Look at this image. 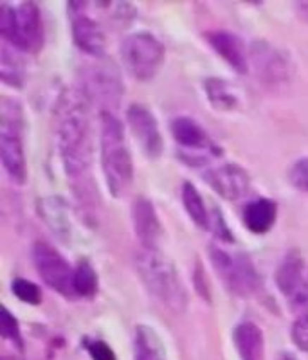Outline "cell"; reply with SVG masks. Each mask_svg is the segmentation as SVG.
I'll use <instances>...</instances> for the list:
<instances>
[{"label": "cell", "mask_w": 308, "mask_h": 360, "mask_svg": "<svg viewBox=\"0 0 308 360\" xmlns=\"http://www.w3.org/2000/svg\"><path fill=\"white\" fill-rule=\"evenodd\" d=\"M89 99L79 90L65 92L58 101V146L62 155L63 169L75 182L76 197L86 207L89 195L94 189L85 182L91 175L92 164V127L89 117Z\"/></svg>", "instance_id": "obj_1"}, {"label": "cell", "mask_w": 308, "mask_h": 360, "mask_svg": "<svg viewBox=\"0 0 308 360\" xmlns=\"http://www.w3.org/2000/svg\"><path fill=\"white\" fill-rule=\"evenodd\" d=\"M99 155L112 197H123L134 182V160L127 146L124 124L114 112L99 114Z\"/></svg>", "instance_id": "obj_2"}, {"label": "cell", "mask_w": 308, "mask_h": 360, "mask_svg": "<svg viewBox=\"0 0 308 360\" xmlns=\"http://www.w3.org/2000/svg\"><path fill=\"white\" fill-rule=\"evenodd\" d=\"M136 269L155 301L173 314H182L188 308V290L184 287L177 266L160 250H141L136 258Z\"/></svg>", "instance_id": "obj_3"}, {"label": "cell", "mask_w": 308, "mask_h": 360, "mask_svg": "<svg viewBox=\"0 0 308 360\" xmlns=\"http://www.w3.org/2000/svg\"><path fill=\"white\" fill-rule=\"evenodd\" d=\"M24 128L25 121L20 101L4 96L0 103V160L15 184H24L27 180Z\"/></svg>", "instance_id": "obj_4"}, {"label": "cell", "mask_w": 308, "mask_h": 360, "mask_svg": "<svg viewBox=\"0 0 308 360\" xmlns=\"http://www.w3.org/2000/svg\"><path fill=\"white\" fill-rule=\"evenodd\" d=\"M0 34L6 44L20 53H38L44 47L46 33L41 11L34 2L11 6L0 4Z\"/></svg>", "instance_id": "obj_5"}, {"label": "cell", "mask_w": 308, "mask_h": 360, "mask_svg": "<svg viewBox=\"0 0 308 360\" xmlns=\"http://www.w3.org/2000/svg\"><path fill=\"white\" fill-rule=\"evenodd\" d=\"M121 60L131 78L137 82H150L165 63L166 47L155 34L137 31L121 41Z\"/></svg>", "instance_id": "obj_6"}, {"label": "cell", "mask_w": 308, "mask_h": 360, "mask_svg": "<svg viewBox=\"0 0 308 360\" xmlns=\"http://www.w3.org/2000/svg\"><path fill=\"white\" fill-rule=\"evenodd\" d=\"M211 263L227 290L236 297L249 299L262 290V278L252 259L243 252H227L220 247L210 250Z\"/></svg>", "instance_id": "obj_7"}, {"label": "cell", "mask_w": 308, "mask_h": 360, "mask_svg": "<svg viewBox=\"0 0 308 360\" xmlns=\"http://www.w3.org/2000/svg\"><path fill=\"white\" fill-rule=\"evenodd\" d=\"M173 139L181 150V159L193 166L207 162L210 159L222 155V150L211 139L207 131L189 115H177L169 123Z\"/></svg>", "instance_id": "obj_8"}, {"label": "cell", "mask_w": 308, "mask_h": 360, "mask_svg": "<svg viewBox=\"0 0 308 360\" xmlns=\"http://www.w3.org/2000/svg\"><path fill=\"white\" fill-rule=\"evenodd\" d=\"M83 96L89 101L105 105V110L101 112H112L110 107H117L123 96V82L117 67L99 58L98 63L86 67L83 74Z\"/></svg>", "instance_id": "obj_9"}, {"label": "cell", "mask_w": 308, "mask_h": 360, "mask_svg": "<svg viewBox=\"0 0 308 360\" xmlns=\"http://www.w3.org/2000/svg\"><path fill=\"white\" fill-rule=\"evenodd\" d=\"M31 258H33V265L38 276L47 287L65 297L75 294L72 292L75 269L60 254V250H56L47 242H34L33 249H31Z\"/></svg>", "instance_id": "obj_10"}, {"label": "cell", "mask_w": 308, "mask_h": 360, "mask_svg": "<svg viewBox=\"0 0 308 360\" xmlns=\"http://www.w3.org/2000/svg\"><path fill=\"white\" fill-rule=\"evenodd\" d=\"M91 4L86 2H69L70 34L78 49L89 56L103 58L107 49V34L101 22L91 15Z\"/></svg>", "instance_id": "obj_11"}, {"label": "cell", "mask_w": 308, "mask_h": 360, "mask_svg": "<svg viewBox=\"0 0 308 360\" xmlns=\"http://www.w3.org/2000/svg\"><path fill=\"white\" fill-rule=\"evenodd\" d=\"M249 62L258 79L265 85L278 86L290 79V60L281 49L267 40H256L249 45Z\"/></svg>", "instance_id": "obj_12"}, {"label": "cell", "mask_w": 308, "mask_h": 360, "mask_svg": "<svg viewBox=\"0 0 308 360\" xmlns=\"http://www.w3.org/2000/svg\"><path fill=\"white\" fill-rule=\"evenodd\" d=\"M276 285L294 308L308 310V265L297 250L281 259L276 270Z\"/></svg>", "instance_id": "obj_13"}, {"label": "cell", "mask_w": 308, "mask_h": 360, "mask_svg": "<svg viewBox=\"0 0 308 360\" xmlns=\"http://www.w3.org/2000/svg\"><path fill=\"white\" fill-rule=\"evenodd\" d=\"M127 124L144 155L152 160L159 159L162 155L165 141H162V135H160L155 115L148 108L139 105V103H131L130 107L127 108Z\"/></svg>", "instance_id": "obj_14"}, {"label": "cell", "mask_w": 308, "mask_h": 360, "mask_svg": "<svg viewBox=\"0 0 308 360\" xmlns=\"http://www.w3.org/2000/svg\"><path fill=\"white\" fill-rule=\"evenodd\" d=\"M204 180L224 200H240L251 189V176L242 166L233 162L220 164L204 173Z\"/></svg>", "instance_id": "obj_15"}, {"label": "cell", "mask_w": 308, "mask_h": 360, "mask_svg": "<svg viewBox=\"0 0 308 360\" xmlns=\"http://www.w3.org/2000/svg\"><path fill=\"white\" fill-rule=\"evenodd\" d=\"M131 224L143 250H159L162 238V225L155 205L144 197H137L131 205Z\"/></svg>", "instance_id": "obj_16"}, {"label": "cell", "mask_w": 308, "mask_h": 360, "mask_svg": "<svg viewBox=\"0 0 308 360\" xmlns=\"http://www.w3.org/2000/svg\"><path fill=\"white\" fill-rule=\"evenodd\" d=\"M205 40L231 69H234L238 74H245L249 70L251 67L249 49L238 34L231 33L227 29H217V31H210L205 34Z\"/></svg>", "instance_id": "obj_17"}, {"label": "cell", "mask_w": 308, "mask_h": 360, "mask_svg": "<svg viewBox=\"0 0 308 360\" xmlns=\"http://www.w3.org/2000/svg\"><path fill=\"white\" fill-rule=\"evenodd\" d=\"M37 211L41 221L53 231L62 242H69L72 236V221H70V207L62 197H44L38 200Z\"/></svg>", "instance_id": "obj_18"}, {"label": "cell", "mask_w": 308, "mask_h": 360, "mask_svg": "<svg viewBox=\"0 0 308 360\" xmlns=\"http://www.w3.org/2000/svg\"><path fill=\"white\" fill-rule=\"evenodd\" d=\"M278 218V204L271 198H256L247 202L242 211V221L252 234H267Z\"/></svg>", "instance_id": "obj_19"}, {"label": "cell", "mask_w": 308, "mask_h": 360, "mask_svg": "<svg viewBox=\"0 0 308 360\" xmlns=\"http://www.w3.org/2000/svg\"><path fill=\"white\" fill-rule=\"evenodd\" d=\"M233 342L242 360H265V339L258 324L251 321L236 324L233 330Z\"/></svg>", "instance_id": "obj_20"}, {"label": "cell", "mask_w": 308, "mask_h": 360, "mask_svg": "<svg viewBox=\"0 0 308 360\" xmlns=\"http://www.w3.org/2000/svg\"><path fill=\"white\" fill-rule=\"evenodd\" d=\"M134 344H136V360H168L165 342L148 324H139L136 328Z\"/></svg>", "instance_id": "obj_21"}, {"label": "cell", "mask_w": 308, "mask_h": 360, "mask_svg": "<svg viewBox=\"0 0 308 360\" xmlns=\"http://www.w3.org/2000/svg\"><path fill=\"white\" fill-rule=\"evenodd\" d=\"M204 92L210 99L211 107L217 108V110L229 112L238 107V94H236L234 86L227 79L214 78V76L205 78Z\"/></svg>", "instance_id": "obj_22"}, {"label": "cell", "mask_w": 308, "mask_h": 360, "mask_svg": "<svg viewBox=\"0 0 308 360\" xmlns=\"http://www.w3.org/2000/svg\"><path fill=\"white\" fill-rule=\"evenodd\" d=\"M18 53L20 51L9 44L2 45V51H0V79L4 85L13 86V89H22L25 83L24 62Z\"/></svg>", "instance_id": "obj_23"}, {"label": "cell", "mask_w": 308, "mask_h": 360, "mask_svg": "<svg viewBox=\"0 0 308 360\" xmlns=\"http://www.w3.org/2000/svg\"><path fill=\"white\" fill-rule=\"evenodd\" d=\"M182 205H184V211L189 214L191 221H193L197 227L200 229H210V211L205 207V202L202 198V195L198 193V189L195 188V184L191 182H184L182 184L181 191Z\"/></svg>", "instance_id": "obj_24"}, {"label": "cell", "mask_w": 308, "mask_h": 360, "mask_svg": "<svg viewBox=\"0 0 308 360\" xmlns=\"http://www.w3.org/2000/svg\"><path fill=\"white\" fill-rule=\"evenodd\" d=\"M99 279L96 274L94 266L89 262L82 259L78 265L75 266V274H72V292L79 297L91 299L98 294Z\"/></svg>", "instance_id": "obj_25"}, {"label": "cell", "mask_w": 308, "mask_h": 360, "mask_svg": "<svg viewBox=\"0 0 308 360\" xmlns=\"http://www.w3.org/2000/svg\"><path fill=\"white\" fill-rule=\"evenodd\" d=\"M11 292L13 295H17L22 303L25 304H33V307H38L41 303V290L37 283L29 281V279L24 278H15L11 281Z\"/></svg>", "instance_id": "obj_26"}, {"label": "cell", "mask_w": 308, "mask_h": 360, "mask_svg": "<svg viewBox=\"0 0 308 360\" xmlns=\"http://www.w3.org/2000/svg\"><path fill=\"white\" fill-rule=\"evenodd\" d=\"M0 333L6 340H11L13 344H17L18 348H22L20 324H18L17 317L6 307L0 308Z\"/></svg>", "instance_id": "obj_27"}, {"label": "cell", "mask_w": 308, "mask_h": 360, "mask_svg": "<svg viewBox=\"0 0 308 360\" xmlns=\"http://www.w3.org/2000/svg\"><path fill=\"white\" fill-rule=\"evenodd\" d=\"M288 182L294 189L308 193V157H301L288 169Z\"/></svg>", "instance_id": "obj_28"}, {"label": "cell", "mask_w": 308, "mask_h": 360, "mask_svg": "<svg viewBox=\"0 0 308 360\" xmlns=\"http://www.w3.org/2000/svg\"><path fill=\"white\" fill-rule=\"evenodd\" d=\"M210 229L213 231L214 238H218L220 242H226V243H233L234 242V236H233V231L227 227V221L224 218L222 211L218 207H214L210 214Z\"/></svg>", "instance_id": "obj_29"}, {"label": "cell", "mask_w": 308, "mask_h": 360, "mask_svg": "<svg viewBox=\"0 0 308 360\" xmlns=\"http://www.w3.org/2000/svg\"><path fill=\"white\" fill-rule=\"evenodd\" d=\"M292 342L296 344L301 352L308 353V310H303V314L294 321L290 328Z\"/></svg>", "instance_id": "obj_30"}, {"label": "cell", "mask_w": 308, "mask_h": 360, "mask_svg": "<svg viewBox=\"0 0 308 360\" xmlns=\"http://www.w3.org/2000/svg\"><path fill=\"white\" fill-rule=\"evenodd\" d=\"M86 352L91 353L92 360H117L114 349L105 340H89Z\"/></svg>", "instance_id": "obj_31"}, {"label": "cell", "mask_w": 308, "mask_h": 360, "mask_svg": "<svg viewBox=\"0 0 308 360\" xmlns=\"http://www.w3.org/2000/svg\"><path fill=\"white\" fill-rule=\"evenodd\" d=\"M193 281H195V288H197V294L200 295L202 299H205L207 303H211L210 283H207V278H205V272H204V266H202L200 263H197V265H195Z\"/></svg>", "instance_id": "obj_32"}, {"label": "cell", "mask_w": 308, "mask_h": 360, "mask_svg": "<svg viewBox=\"0 0 308 360\" xmlns=\"http://www.w3.org/2000/svg\"><path fill=\"white\" fill-rule=\"evenodd\" d=\"M280 360H297V359L292 355V353H283V355L280 356Z\"/></svg>", "instance_id": "obj_33"}, {"label": "cell", "mask_w": 308, "mask_h": 360, "mask_svg": "<svg viewBox=\"0 0 308 360\" xmlns=\"http://www.w3.org/2000/svg\"><path fill=\"white\" fill-rule=\"evenodd\" d=\"M2 360H17L15 356H2Z\"/></svg>", "instance_id": "obj_34"}]
</instances>
